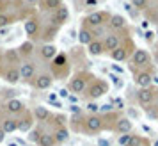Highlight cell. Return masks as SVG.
I'll use <instances>...</instances> for the list:
<instances>
[{"mask_svg": "<svg viewBox=\"0 0 158 146\" xmlns=\"http://www.w3.org/2000/svg\"><path fill=\"white\" fill-rule=\"evenodd\" d=\"M93 82V75L87 71H78L71 77V80L68 82V91L73 95H80L87 89V84Z\"/></svg>", "mask_w": 158, "mask_h": 146, "instance_id": "6da1fadb", "label": "cell"}, {"mask_svg": "<svg viewBox=\"0 0 158 146\" xmlns=\"http://www.w3.org/2000/svg\"><path fill=\"white\" fill-rule=\"evenodd\" d=\"M108 93V84L105 80H93L91 82V86L87 88V93H85V98L87 100H91V102H94V100H98V98H101L103 95H107Z\"/></svg>", "mask_w": 158, "mask_h": 146, "instance_id": "7a4b0ae2", "label": "cell"}, {"mask_svg": "<svg viewBox=\"0 0 158 146\" xmlns=\"http://www.w3.org/2000/svg\"><path fill=\"white\" fill-rule=\"evenodd\" d=\"M84 128L82 130L87 132V134H98L100 130H103V116H98V114H91V116L84 118Z\"/></svg>", "mask_w": 158, "mask_h": 146, "instance_id": "3957f363", "label": "cell"}, {"mask_svg": "<svg viewBox=\"0 0 158 146\" xmlns=\"http://www.w3.org/2000/svg\"><path fill=\"white\" fill-rule=\"evenodd\" d=\"M108 18H110V15L107 11H94L84 18V23L87 27H101L105 22H108Z\"/></svg>", "mask_w": 158, "mask_h": 146, "instance_id": "277c9868", "label": "cell"}, {"mask_svg": "<svg viewBox=\"0 0 158 146\" xmlns=\"http://www.w3.org/2000/svg\"><path fill=\"white\" fill-rule=\"evenodd\" d=\"M68 18H69V9L62 4V6H60V7L52 15V23H50V25H52V27H55V29H59L60 25H64V23L68 22Z\"/></svg>", "mask_w": 158, "mask_h": 146, "instance_id": "5b68a950", "label": "cell"}, {"mask_svg": "<svg viewBox=\"0 0 158 146\" xmlns=\"http://www.w3.org/2000/svg\"><path fill=\"white\" fill-rule=\"evenodd\" d=\"M155 96H156V91H155V89L142 88V89H139V91H137V102L140 103L142 107H148V105L153 103Z\"/></svg>", "mask_w": 158, "mask_h": 146, "instance_id": "8992f818", "label": "cell"}, {"mask_svg": "<svg viewBox=\"0 0 158 146\" xmlns=\"http://www.w3.org/2000/svg\"><path fill=\"white\" fill-rule=\"evenodd\" d=\"M131 61H133V64L137 68H144V66H148L151 62V55H149V52L144 50V48H135Z\"/></svg>", "mask_w": 158, "mask_h": 146, "instance_id": "52a82bcc", "label": "cell"}, {"mask_svg": "<svg viewBox=\"0 0 158 146\" xmlns=\"http://www.w3.org/2000/svg\"><path fill=\"white\" fill-rule=\"evenodd\" d=\"M135 84L139 88H151L153 84V73L149 70H140V71L135 73Z\"/></svg>", "mask_w": 158, "mask_h": 146, "instance_id": "ba28073f", "label": "cell"}, {"mask_svg": "<svg viewBox=\"0 0 158 146\" xmlns=\"http://www.w3.org/2000/svg\"><path fill=\"white\" fill-rule=\"evenodd\" d=\"M114 130L117 132V134H121V135L130 134V132L133 130V121H131L130 118H119L114 125Z\"/></svg>", "mask_w": 158, "mask_h": 146, "instance_id": "9c48e42d", "label": "cell"}, {"mask_svg": "<svg viewBox=\"0 0 158 146\" xmlns=\"http://www.w3.org/2000/svg\"><path fill=\"white\" fill-rule=\"evenodd\" d=\"M60 68L68 70V57H66V54H59V55H55L52 59V71H53V75L60 77Z\"/></svg>", "mask_w": 158, "mask_h": 146, "instance_id": "30bf717a", "label": "cell"}, {"mask_svg": "<svg viewBox=\"0 0 158 146\" xmlns=\"http://www.w3.org/2000/svg\"><path fill=\"white\" fill-rule=\"evenodd\" d=\"M32 84H34L36 89H48L53 84V77L46 75V73H41V75H36V79L32 80Z\"/></svg>", "mask_w": 158, "mask_h": 146, "instance_id": "8fae6325", "label": "cell"}, {"mask_svg": "<svg viewBox=\"0 0 158 146\" xmlns=\"http://www.w3.org/2000/svg\"><path fill=\"white\" fill-rule=\"evenodd\" d=\"M20 75L25 82H30L36 79V64L34 62H23L20 68Z\"/></svg>", "mask_w": 158, "mask_h": 146, "instance_id": "7c38bea8", "label": "cell"}, {"mask_svg": "<svg viewBox=\"0 0 158 146\" xmlns=\"http://www.w3.org/2000/svg\"><path fill=\"white\" fill-rule=\"evenodd\" d=\"M32 127H34V114H30V112L25 110L22 119H18V130L20 132H30Z\"/></svg>", "mask_w": 158, "mask_h": 146, "instance_id": "4fadbf2b", "label": "cell"}, {"mask_svg": "<svg viewBox=\"0 0 158 146\" xmlns=\"http://www.w3.org/2000/svg\"><path fill=\"white\" fill-rule=\"evenodd\" d=\"M25 32L30 37H36L39 34V20H37L36 16H30L29 20L25 22Z\"/></svg>", "mask_w": 158, "mask_h": 146, "instance_id": "5bb4252c", "label": "cell"}, {"mask_svg": "<svg viewBox=\"0 0 158 146\" xmlns=\"http://www.w3.org/2000/svg\"><path fill=\"white\" fill-rule=\"evenodd\" d=\"M4 79L7 84H18L20 79H22V75H20V70L16 68V66H9L7 70L4 71Z\"/></svg>", "mask_w": 158, "mask_h": 146, "instance_id": "9a60e30c", "label": "cell"}, {"mask_svg": "<svg viewBox=\"0 0 158 146\" xmlns=\"http://www.w3.org/2000/svg\"><path fill=\"white\" fill-rule=\"evenodd\" d=\"M6 109H7L9 114H23V112H25V105H23V102L13 98V100H9V102L6 103Z\"/></svg>", "mask_w": 158, "mask_h": 146, "instance_id": "2e32d148", "label": "cell"}, {"mask_svg": "<svg viewBox=\"0 0 158 146\" xmlns=\"http://www.w3.org/2000/svg\"><path fill=\"white\" fill-rule=\"evenodd\" d=\"M87 52H89V55H93V57H98V55H101V54L105 52L103 41H100V39H93L91 43L87 45Z\"/></svg>", "mask_w": 158, "mask_h": 146, "instance_id": "e0dca14e", "label": "cell"}, {"mask_svg": "<svg viewBox=\"0 0 158 146\" xmlns=\"http://www.w3.org/2000/svg\"><path fill=\"white\" fill-rule=\"evenodd\" d=\"M119 45H121V39H119V36H115V34H108V36L103 39V46H105V50H108V52H114Z\"/></svg>", "mask_w": 158, "mask_h": 146, "instance_id": "ac0fdd59", "label": "cell"}, {"mask_svg": "<svg viewBox=\"0 0 158 146\" xmlns=\"http://www.w3.org/2000/svg\"><path fill=\"white\" fill-rule=\"evenodd\" d=\"M52 135H53V139H55V144H57V143L62 144V143H66V141L69 139V130H68L66 127H57Z\"/></svg>", "mask_w": 158, "mask_h": 146, "instance_id": "d6986e66", "label": "cell"}, {"mask_svg": "<svg viewBox=\"0 0 158 146\" xmlns=\"http://www.w3.org/2000/svg\"><path fill=\"white\" fill-rule=\"evenodd\" d=\"M4 59L7 61L11 66H15V64H18L20 62V52H18V48H7L6 50V54H4Z\"/></svg>", "mask_w": 158, "mask_h": 146, "instance_id": "ffe728a7", "label": "cell"}, {"mask_svg": "<svg viewBox=\"0 0 158 146\" xmlns=\"http://www.w3.org/2000/svg\"><path fill=\"white\" fill-rule=\"evenodd\" d=\"M110 57L117 61V62H121V61H126L128 59V50H126V46L124 45H119L114 52H110Z\"/></svg>", "mask_w": 158, "mask_h": 146, "instance_id": "44dd1931", "label": "cell"}, {"mask_svg": "<svg viewBox=\"0 0 158 146\" xmlns=\"http://www.w3.org/2000/svg\"><path fill=\"white\" fill-rule=\"evenodd\" d=\"M62 6V0H41V9L48 13H55Z\"/></svg>", "mask_w": 158, "mask_h": 146, "instance_id": "7402d4cb", "label": "cell"}, {"mask_svg": "<svg viewBox=\"0 0 158 146\" xmlns=\"http://www.w3.org/2000/svg\"><path fill=\"white\" fill-rule=\"evenodd\" d=\"M0 128L6 132V134H13V132L18 130V119H15V118H7V119L2 121V127H0Z\"/></svg>", "mask_w": 158, "mask_h": 146, "instance_id": "603a6c76", "label": "cell"}, {"mask_svg": "<svg viewBox=\"0 0 158 146\" xmlns=\"http://www.w3.org/2000/svg\"><path fill=\"white\" fill-rule=\"evenodd\" d=\"M110 27L112 29H115V30H121V29H124V25H126V20L123 18L121 15H110Z\"/></svg>", "mask_w": 158, "mask_h": 146, "instance_id": "cb8c5ba5", "label": "cell"}, {"mask_svg": "<svg viewBox=\"0 0 158 146\" xmlns=\"http://www.w3.org/2000/svg\"><path fill=\"white\" fill-rule=\"evenodd\" d=\"M93 36H94V34H93L89 29H87V27H82V30L78 32V41H80V45H89V43L94 39Z\"/></svg>", "mask_w": 158, "mask_h": 146, "instance_id": "d4e9b609", "label": "cell"}, {"mask_svg": "<svg viewBox=\"0 0 158 146\" xmlns=\"http://www.w3.org/2000/svg\"><path fill=\"white\" fill-rule=\"evenodd\" d=\"M57 55V48L53 46L52 43H46L43 45V48H41V57L43 59H53Z\"/></svg>", "mask_w": 158, "mask_h": 146, "instance_id": "484cf974", "label": "cell"}, {"mask_svg": "<svg viewBox=\"0 0 158 146\" xmlns=\"http://www.w3.org/2000/svg\"><path fill=\"white\" fill-rule=\"evenodd\" d=\"M34 118H36L37 121H46L50 118V110L46 109V107H43V105H39V107L34 109Z\"/></svg>", "mask_w": 158, "mask_h": 146, "instance_id": "4316f807", "label": "cell"}, {"mask_svg": "<svg viewBox=\"0 0 158 146\" xmlns=\"http://www.w3.org/2000/svg\"><path fill=\"white\" fill-rule=\"evenodd\" d=\"M37 146H55V139H53V135L52 134H41V137L37 139Z\"/></svg>", "mask_w": 158, "mask_h": 146, "instance_id": "83f0119b", "label": "cell"}, {"mask_svg": "<svg viewBox=\"0 0 158 146\" xmlns=\"http://www.w3.org/2000/svg\"><path fill=\"white\" fill-rule=\"evenodd\" d=\"M32 50H34V45L30 43V41L23 43L22 46L18 48V52H20V57H29V55H32Z\"/></svg>", "mask_w": 158, "mask_h": 146, "instance_id": "f1b7e54d", "label": "cell"}, {"mask_svg": "<svg viewBox=\"0 0 158 146\" xmlns=\"http://www.w3.org/2000/svg\"><path fill=\"white\" fill-rule=\"evenodd\" d=\"M57 30H59V29L52 27V25H48V27L43 30V36H41V37H43V39H46V41H52V39L55 37V34H57Z\"/></svg>", "mask_w": 158, "mask_h": 146, "instance_id": "f546056e", "label": "cell"}, {"mask_svg": "<svg viewBox=\"0 0 158 146\" xmlns=\"http://www.w3.org/2000/svg\"><path fill=\"white\" fill-rule=\"evenodd\" d=\"M15 22V16L7 15V13H4V15H0V29H6L7 25Z\"/></svg>", "mask_w": 158, "mask_h": 146, "instance_id": "4dcf8cb0", "label": "cell"}, {"mask_svg": "<svg viewBox=\"0 0 158 146\" xmlns=\"http://www.w3.org/2000/svg\"><path fill=\"white\" fill-rule=\"evenodd\" d=\"M148 2L149 0H131V7L139 9V11H144V9H148Z\"/></svg>", "mask_w": 158, "mask_h": 146, "instance_id": "1f68e13d", "label": "cell"}, {"mask_svg": "<svg viewBox=\"0 0 158 146\" xmlns=\"http://www.w3.org/2000/svg\"><path fill=\"white\" fill-rule=\"evenodd\" d=\"M41 134H43V130H41V128H34V130H30L29 141H32V143H37V139L41 137Z\"/></svg>", "mask_w": 158, "mask_h": 146, "instance_id": "d6a6232c", "label": "cell"}, {"mask_svg": "<svg viewBox=\"0 0 158 146\" xmlns=\"http://www.w3.org/2000/svg\"><path fill=\"white\" fill-rule=\"evenodd\" d=\"M9 4H11V0H0V15H4L7 11Z\"/></svg>", "mask_w": 158, "mask_h": 146, "instance_id": "836d02e7", "label": "cell"}, {"mask_svg": "<svg viewBox=\"0 0 158 146\" xmlns=\"http://www.w3.org/2000/svg\"><path fill=\"white\" fill-rule=\"evenodd\" d=\"M130 137H131L130 134H124V135H121V137H119V144H121V146H126V143L130 141Z\"/></svg>", "mask_w": 158, "mask_h": 146, "instance_id": "e575fe53", "label": "cell"}, {"mask_svg": "<svg viewBox=\"0 0 158 146\" xmlns=\"http://www.w3.org/2000/svg\"><path fill=\"white\" fill-rule=\"evenodd\" d=\"M137 146H151V141L148 137H140V141H139Z\"/></svg>", "mask_w": 158, "mask_h": 146, "instance_id": "d590c367", "label": "cell"}, {"mask_svg": "<svg viewBox=\"0 0 158 146\" xmlns=\"http://www.w3.org/2000/svg\"><path fill=\"white\" fill-rule=\"evenodd\" d=\"M87 109L91 110V112H96V110L100 109V107H98V105H96V103H89V105H87Z\"/></svg>", "mask_w": 158, "mask_h": 146, "instance_id": "8d00e7d4", "label": "cell"}, {"mask_svg": "<svg viewBox=\"0 0 158 146\" xmlns=\"http://www.w3.org/2000/svg\"><path fill=\"white\" fill-rule=\"evenodd\" d=\"M114 105H115V109H121V107H123V100H121V98H115Z\"/></svg>", "mask_w": 158, "mask_h": 146, "instance_id": "74e56055", "label": "cell"}, {"mask_svg": "<svg viewBox=\"0 0 158 146\" xmlns=\"http://www.w3.org/2000/svg\"><path fill=\"white\" fill-rule=\"evenodd\" d=\"M98 146H110V141H107V139H100V141H98Z\"/></svg>", "mask_w": 158, "mask_h": 146, "instance_id": "f35d334b", "label": "cell"}, {"mask_svg": "<svg viewBox=\"0 0 158 146\" xmlns=\"http://www.w3.org/2000/svg\"><path fill=\"white\" fill-rule=\"evenodd\" d=\"M153 37H155V32L148 30V32H146V39H148V41H153Z\"/></svg>", "mask_w": 158, "mask_h": 146, "instance_id": "ab89813d", "label": "cell"}, {"mask_svg": "<svg viewBox=\"0 0 158 146\" xmlns=\"http://www.w3.org/2000/svg\"><path fill=\"white\" fill-rule=\"evenodd\" d=\"M4 137H6V132H4L2 128H0V144H2V141H4Z\"/></svg>", "mask_w": 158, "mask_h": 146, "instance_id": "60d3db41", "label": "cell"}, {"mask_svg": "<svg viewBox=\"0 0 158 146\" xmlns=\"http://www.w3.org/2000/svg\"><path fill=\"white\" fill-rule=\"evenodd\" d=\"M85 4H89V6H96V0H85Z\"/></svg>", "mask_w": 158, "mask_h": 146, "instance_id": "b9f144b4", "label": "cell"}, {"mask_svg": "<svg viewBox=\"0 0 158 146\" xmlns=\"http://www.w3.org/2000/svg\"><path fill=\"white\" fill-rule=\"evenodd\" d=\"M60 95H62V96H68L69 93H68V89H62V91H60Z\"/></svg>", "mask_w": 158, "mask_h": 146, "instance_id": "7bdbcfd3", "label": "cell"}, {"mask_svg": "<svg viewBox=\"0 0 158 146\" xmlns=\"http://www.w3.org/2000/svg\"><path fill=\"white\" fill-rule=\"evenodd\" d=\"M27 2H29L30 6H34V4H37V2H39V0H27Z\"/></svg>", "mask_w": 158, "mask_h": 146, "instance_id": "ee69618b", "label": "cell"}, {"mask_svg": "<svg viewBox=\"0 0 158 146\" xmlns=\"http://www.w3.org/2000/svg\"><path fill=\"white\" fill-rule=\"evenodd\" d=\"M0 71H2V55H0Z\"/></svg>", "mask_w": 158, "mask_h": 146, "instance_id": "f6af8a7d", "label": "cell"}, {"mask_svg": "<svg viewBox=\"0 0 158 146\" xmlns=\"http://www.w3.org/2000/svg\"><path fill=\"white\" fill-rule=\"evenodd\" d=\"M155 36H156V37H158V27H156V32H155Z\"/></svg>", "mask_w": 158, "mask_h": 146, "instance_id": "bcb514c9", "label": "cell"}, {"mask_svg": "<svg viewBox=\"0 0 158 146\" xmlns=\"http://www.w3.org/2000/svg\"><path fill=\"white\" fill-rule=\"evenodd\" d=\"M9 146H18V144H15V143H11V144H9Z\"/></svg>", "mask_w": 158, "mask_h": 146, "instance_id": "7dc6e473", "label": "cell"}, {"mask_svg": "<svg viewBox=\"0 0 158 146\" xmlns=\"http://www.w3.org/2000/svg\"><path fill=\"white\" fill-rule=\"evenodd\" d=\"M155 146H158V141H156V143H155Z\"/></svg>", "mask_w": 158, "mask_h": 146, "instance_id": "c3c4849f", "label": "cell"}, {"mask_svg": "<svg viewBox=\"0 0 158 146\" xmlns=\"http://www.w3.org/2000/svg\"><path fill=\"white\" fill-rule=\"evenodd\" d=\"M156 95H158V91H156Z\"/></svg>", "mask_w": 158, "mask_h": 146, "instance_id": "681fc988", "label": "cell"}]
</instances>
